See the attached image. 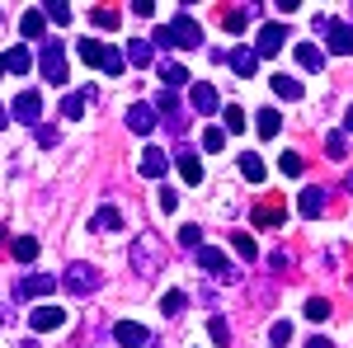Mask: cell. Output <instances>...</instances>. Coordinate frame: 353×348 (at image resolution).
I'll use <instances>...</instances> for the list:
<instances>
[{"mask_svg": "<svg viewBox=\"0 0 353 348\" xmlns=\"http://www.w3.org/2000/svg\"><path fill=\"white\" fill-rule=\"evenodd\" d=\"M38 71H43V81H48V85H66V48H61V43H43V52H38Z\"/></svg>", "mask_w": 353, "mask_h": 348, "instance_id": "obj_2", "label": "cell"}, {"mask_svg": "<svg viewBox=\"0 0 353 348\" xmlns=\"http://www.w3.org/2000/svg\"><path fill=\"white\" fill-rule=\"evenodd\" d=\"M28 66H33V52H28V48H10V52H5V71L28 76Z\"/></svg>", "mask_w": 353, "mask_h": 348, "instance_id": "obj_20", "label": "cell"}, {"mask_svg": "<svg viewBox=\"0 0 353 348\" xmlns=\"http://www.w3.org/2000/svg\"><path fill=\"white\" fill-rule=\"evenodd\" d=\"M10 254H14L19 264H33V259H38V240H33V236H14V240H10Z\"/></svg>", "mask_w": 353, "mask_h": 348, "instance_id": "obj_21", "label": "cell"}, {"mask_svg": "<svg viewBox=\"0 0 353 348\" xmlns=\"http://www.w3.org/2000/svg\"><path fill=\"white\" fill-rule=\"evenodd\" d=\"M179 245H184V249H198V245H203V231H198V226H184V231H179Z\"/></svg>", "mask_w": 353, "mask_h": 348, "instance_id": "obj_42", "label": "cell"}, {"mask_svg": "<svg viewBox=\"0 0 353 348\" xmlns=\"http://www.w3.org/2000/svg\"><path fill=\"white\" fill-rule=\"evenodd\" d=\"M161 81H165V90L174 94L179 85H189V71H184L179 61H161Z\"/></svg>", "mask_w": 353, "mask_h": 348, "instance_id": "obj_19", "label": "cell"}, {"mask_svg": "<svg viewBox=\"0 0 353 348\" xmlns=\"http://www.w3.org/2000/svg\"><path fill=\"white\" fill-rule=\"evenodd\" d=\"M203 146H208V151H221V146H226V132H221V127H208V132H203Z\"/></svg>", "mask_w": 353, "mask_h": 348, "instance_id": "obj_41", "label": "cell"}, {"mask_svg": "<svg viewBox=\"0 0 353 348\" xmlns=\"http://www.w3.org/2000/svg\"><path fill=\"white\" fill-rule=\"evenodd\" d=\"M132 14H141V19H151V14H156V5H151V0H137V5H132Z\"/></svg>", "mask_w": 353, "mask_h": 348, "instance_id": "obj_47", "label": "cell"}, {"mask_svg": "<svg viewBox=\"0 0 353 348\" xmlns=\"http://www.w3.org/2000/svg\"><path fill=\"white\" fill-rule=\"evenodd\" d=\"M297 212L306 216V221H316V216L325 212V188H301V198H297Z\"/></svg>", "mask_w": 353, "mask_h": 348, "instance_id": "obj_11", "label": "cell"}, {"mask_svg": "<svg viewBox=\"0 0 353 348\" xmlns=\"http://www.w3.org/2000/svg\"><path fill=\"white\" fill-rule=\"evenodd\" d=\"M137 170H141L146 179H165V170H170V156H165L161 146H146V151H141V161H137Z\"/></svg>", "mask_w": 353, "mask_h": 348, "instance_id": "obj_8", "label": "cell"}, {"mask_svg": "<svg viewBox=\"0 0 353 348\" xmlns=\"http://www.w3.org/2000/svg\"><path fill=\"white\" fill-rule=\"evenodd\" d=\"M198 268H203V273H231L226 254H221V249H212V245H198Z\"/></svg>", "mask_w": 353, "mask_h": 348, "instance_id": "obj_13", "label": "cell"}, {"mask_svg": "<svg viewBox=\"0 0 353 348\" xmlns=\"http://www.w3.org/2000/svg\"><path fill=\"white\" fill-rule=\"evenodd\" d=\"M52 287H57V273H28V278L14 283V301H33V296L52 292Z\"/></svg>", "mask_w": 353, "mask_h": 348, "instance_id": "obj_4", "label": "cell"}, {"mask_svg": "<svg viewBox=\"0 0 353 348\" xmlns=\"http://www.w3.org/2000/svg\"><path fill=\"white\" fill-rule=\"evenodd\" d=\"M5 123H10V113H5V104H0V127H5Z\"/></svg>", "mask_w": 353, "mask_h": 348, "instance_id": "obj_50", "label": "cell"}, {"mask_svg": "<svg viewBox=\"0 0 353 348\" xmlns=\"http://www.w3.org/2000/svg\"><path fill=\"white\" fill-rule=\"evenodd\" d=\"M165 28H170L174 48H203V28H198V19H193L189 10H179V14H174Z\"/></svg>", "mask_w": 353, "mask_h": 348, "instance_id": "obj_3", "label": "cell"}, {"mask_svg": "<svg viewBox=\"0 0 353 348\" xmlns=\"http://www.w3.org/2000/svg\"><path fill=\"white\" fill-rule=\"evenodd\" d=\"M0 76H5V57H0Z\"/></svg>", "mask_w": 353, "mask_h": 348, "instance_id": "obj_53", "label": "cell"}, {"mask_svg": "<svg viewBox=\"0 0 353 348\" xmlns=\"http://www.w3.org/2000/svg\"><path fill=\"white\" fill-rule=\"evenodd\" d=\"M94 19H99V28H118V24H123V14H118V10H99Z\"/></svg>", "mask_w": 353, "mask_h": 348, "instance_id": "obj_44", "label": "cell"}, {"mask_svg": "<svg viewBox=\"0 0 353 348\" xmlns=\"http://www.w3.org/2000/svg\"><path fill=\"white\" fill-rule=\"evenodd\" d=\"M28 325H33L38 334H48V329H61V325H66V311H57V306H38V311H28Z\"/></svg>", "mask_w": 353, "mask_h": 348, "instance_id": "obj_10", "label": "cell"}, {"mask_svg": "<svg viewBox=\"0 0 353 348\" xmlns=\"http://www.w3.org/2000/svg\"><path fill=\"white\" fill-rule=\"evenodd\" d=\"M283 43H288V28L283 24H264L259 28V48H254V57H278Z\"/></svg>", "mask_w": 353, "mask_h": 348, "instance_id": "obj_7", "label": "cell"}, {"mask_svg": "<svg viewBox=\"0 0 353 348\" xmlns=\"http://www.w3.org/2000/svg\"><path fill=\"white\" fill-rule=\"evenodd\" d=\"M208 334H212V344H217V348L231 344V325H226V316H212V320H208Z\"/></svg>", "mask_w": 353, "mask_h": 348, "instance_id": "obj_29", "label": "cell"}, {"mask_svg": "<svg viewBox=\"0 0 353 348\" xmlns=\"http://www.w3.org/2000/svg\"><path fill=\"white\" fill-rule=\"evenodd\" d=\"M344 127H349V132H353V104H349V118H344Z\"/></svg>", "mask_w": 353, "mask_h": 348, "instance_id": "obj_49", "label": "cell"}, {"mask_svg": "<svg viewBox=\"0 0 353 348\" xmlns=\"http://www.w3.org/2000/svg\"><path fill=\"white\" fill-rule=\"evenodd\" d=\"M43 19H52V24H71V5H61V0L43 5Z\"/></svg>", "mask_w": 353, "mask_h": 348, "instance_id": "obj_32", "label": "cell"}, {"mask_svg": "<svg viewBox=\"0 0 353 348\" xmlns=\"http://www.w3.org/2000/svg\"><path fill=\"white\" fill-rule=\"evenodd\" d=\"M254 127H259V136H278V127H283L278 108H259V113H254Z\"/></svg>", "mask_w": 353, "mask_h": 348, "instance_id": "obj_23", "label": "cell"}, {"mask_svg": "<svg viewBox=\"0 0 353 348\" xmlns=\"http://www.w3.org/2000/svg\"><path fill=\"white\" fill-rule=\"evenodd\" d=\"M5 236H10V231H0V249H5Z\"/></svg>", "mask_w": 353, "mask_h": 348, "instance_id": "obj_52", "label": "cell"}, {"mask_svg": "<svg viewBox=\"0 0 353 348\" xmlns=\"http://www.w3.org/2000/svg\"><path fill=\"white\" fill-rule=\"evenodd\" d=\"M10 118L24 123V127H38V118H43V99H38L33 90H24V94L14 99V108H10Z\"/></svg>", "mask_w": 353, "mask_h": 348, "instance_id": "obj_5", "label": "cell"}, {"mask_svg": "<svg viewBox=\"0 0 353 348\" xmlns=\"http://www.w3.org/2000/svg\"><path fill=\"white\" fill-rule=\"evenodd\" d=\"M292 52H297V66H301V71H325V52H321V48H311V43H297Z\"/></svg>", "mask_w": 353, "mask_h": 348, "instance_id": "obj_15", "label": "cell"}, {"mask_svg": "<svg viewBox=\"0 0 353 348\" xmlns=\"http://www.w3.org/2000/svg\"><path fill=\"white\" fill-rule=\"evenodd\" d=\"M123 61H132V66H151V61H156V48H151L146 38H132L128 52H123Z\"/></svg>", "mask_w": 353, "mask_h": 348, "instance_id": "obj_17", "label": "cell"}, {"mask_svg": "<svg viewBox=\"0 0 353 348\" xmlns=\"http://www.w3.org/2000/svg\"><path fill=\"white\" fill-rule=\"evenodd\" d=\"M161 207H165V212H174V207H179V193H174V188H161Z\"/></svg>", "mask_w": 353, "mask_h": 348, "instance_id": "obj_46", "label": "cell"}, {"mask_svg": "<svg viewBox=\"0 0 353 348\" xmlns=\"http://www.w3.org/2000/svg\"><path fill=\"white\" fill-rule=\"evenodd\" d=\"M301 170H306V161H301L297 151H283V174H292V179H297Z\"/></svg>", "mask_w": 353, "mask_h": 348, "instance_id": "obj_40", "label": "cell"}, {"mask_svg": "<svg viewBox=\"0 0 353 348\" xmlns=\"http://www.w3.org/2000/svg\"><path fill=\"white\" fill-rule=\"evenodd\" d=\"M76 52H81L85 66H99V61H104V43H94V38H81V43H76Z\"/></svg>", "mask_w": 353, "mask_h": 348, "instance_id": "obj_25", "label": "cell"}, {"mask_svg": "<svg viewBox=\"0 0 353 348\" xmlns=\"http://www.w3.org/2000/svg\"><path fill=\"white\" fill-rule=\"evenodd\" d=\"M43 28H48L43 10H28L24 19H19V33H24V38H43Z\"/></svg>", "mask_w": 353, "mask_h": 348, "instance_id": "obj_27", "label": "cell"}, {"mask_svg": "<svg viewBox=\"0 0 353 348\" xmlns=\"http://www.w3.org/2000/svg\"><path fill=\"white\" fill-rule=\"evenodd\" d=\"M241 174L250 179V184H264V174H269V170H264V161H259L254 151H245V156H241Z\"/></svg>", "mask_w": 353, "mask_h": 348, "instance_id": "obj_22", "label": "cell"}, {"mask_svg": "<svg viewBox=\"0 0 353 348\" xmlns=\"http://www.w3.org/2000/svg\"><path fill=\"white\" fill-rule=\"evenodd\" d=\"M161 311H165V316H179V311H184V292H165L161 296Z\"/></svg>", "mask_w": 353, "mask_h": 348, "instance_id": "obj_38", "label": "cell"}, {"mask_svg": "<svg viewBox=\"0 0 353 348\" xmlns=\"http://www.w3.org/2000/svg\"><path fill=\"white\" fill-rule=\"evenodd\" d=\"M57 283H61L71 296H94L104 278H99V268H94V264H71L66 273H57Z\"/></svg>", "mask_w": 353, "mask_h": 348, "instance_id": "obj_1", "label": "cell"}, {"mask_svg": "<svg viewBox=\"0 0 353 348\" xmlns=\"http://www.w3.org/2000/svg\"><path fill=\"white\" fill-rule=\"evenodd\" d=\"M193 108H198L203 118H212V113H217V108H221L217 90H212V85H193Z\"/></svg>", "mask_w": 353, "mask_h": 348, "instance_id": "obj_14", "label": "cell"}, {"mask_svg": "<svg viewBox=\"0 0 353 348\" xmlns=\"http://www.w3.org/2000/svg\"><path fill=\"white\" fill-rule=\"evenodd\" d=\"M273 94H283V99H301V81H297V76H273Z\"/></svg>", "mask_w": 353, "mask_h": 348, "instance_id": "obj_28", "label": "cell"}, {"mask_svg": "<svg viewBox=\"0 0 353 348\" xmlns=\"http://www.w3.org/2000/svg\"><path fill=\"white\" fill-rule=\"evenodd\" d=\"M325 151L334 156V161H344V151H349V141H344V132H330V136H325Z\"/></svg>", "mask_w": 353, "mask_h": 348, "instance_id": "obj_37", "label": "cell"}, {"mask_svg": "<svg viewBox=\"0 0 353 348\" xmlns=\"http://www.w3.org/2000/svg\"><path fill=\"white\" fill-rule=\"evenodd\" d=\"M132 268H137V278H141V283H146V278H156V254H151L141 240L132 245Z\"/></svg>", "mask_w": 353, "mask_h": 348, "instance_id": "obj_16", "label": "cell"}, {"mask_svg": "<svg viewBox=\"0 0 353 348\" xmlns=\"http://www.w3.org/2000/svg\"><path fill=\"white\" fill-rule=\"evenodd\" d=\"M226 61L236 66V76H245V81H250V76L259 71V57H254V52H245V48H241V52H231V57H226Z\"/></svg>", "mask_w": 353, "mask_h": 348, "instance_id": "obj_24", "label": "cell"}, {"mask_svg": "<svg viewBox=\"0 0 353 348\" xmlns=\"http://www.w3.org/2000/svg\"><path fill=\"white\" fill-rule=\"evenodd\" d=\"M221 118H226V127H231V132H245V113L236 104H226L221 108Z\"/></svg>", "mask_w": 353, "mask_h": 348, "instance_id": "obj_36", "label": "cell"}, {"mask_svg": "<svg viewBox=\"0 0 353 348\" xmlns=\"http://www.w3.org/2000/svg\"><path fill=\"white\" fill-rule=\"evenodd\" d=\"M128 127H132L137 136H146L151 127H156V108H151V104H132V108H128Z\"/></svg>", "mask_w": 353, "mask_h": 348, "instance_id": "obj_12", "label": "cell"}, {"mask_svg": "<svg viewBox=\"0 0 353 348\" xmlns=\"http://www.w3.org/2000/svg\"><path fill=\"white\" fill-rule=\"evenodd\" d=\"M269 339H273L278 348H283L288 339H292V325H288V320H273V325H269Z\"/></svg>", "mask_w": 353, "mask_h": 348, "instance_id": "obj_39", "label": "cell"}, {"mask_svg": "<svg viewBox=\"0 0 353 348\" xmlns=\"http://www.w3.org/2000/svg\"><path fill=\"white\" fill-rule=\"evenodd\" d=\"M306 348H334V344H330V339H321V334H316V339H306Z\"/></svg>", "mask_w": 353, "mask_h": 348, "instance_id": "obj_48", "label": "cell"}, {"mask_svg": "<svg viewBox=\"0 0 353 348\" xmlns=\"http://www.w3.org/2000/svg\"><path fill=\"white\" fill-rule=\"evenodd\" d=\"M113 339L123 348H146L151 344V329H141V325H132V320H118L113 325Z\"/></svg>", "mask_w": 353, "mask_h": 348, "instance_id": "obj_9", "label": "cell"}, {"mask_svg": "<svg viewBox=\"0 0 353 348\" xmlns=\"http://www.w3.org/2000/svg\"><path fill=\"white\" fill-rule=\"evenodd\" d=\"M81 113H85V94H66V99H61V118H71V123H76Z\"/></svg>", "mask_w": 353, "mask_h": 348, "instance_id": "obj_33", "label": "cell"}, {"mask_svg": "<svg viewBox=\"0 0 353 348\" xmlns=\"http://www.w3.org/2000/svg\"><path fill=\"white\" fill-rule=\"evenodd\" d=\"M236 254H245V264H250V259H254V254H259V249H254V240H250V236H236Z\"/></svg>", "mask_w": 353, "mask_h": 348, "instance_id": "obj_43", "label": "cell"}, {"mask_svg": "<svg viewBox=\"0 0 353 348\" xmlns=\"http://www.w3.org/2000/svg\"><path fill=\"white\" fill-rule=\"evenodd\" d=\"M283 207H259V212H254V226H283Z\"/></svg>", "mask_w": 353, "mask_h": 348, "instance_id": "obj_34", "label": "cell"}, {"mask_svg": "<svg viewBox=\"0 0 353 348\" xmlns=\"http://www.w3.org/2000/svg\"><path fill=\"white\" fill-rule=\"evenodd\" d=\"M250 14H254V5H245V10H231L221 24H226V33H245V24H250Z\"/></svg>", "mask_w": 353, "mask_h": 348, "instance_id": "obj_30", "label": "cell"}, {"mask_svg": "<svg viewBox=\"0 0 353 348\" xmlns=\"http://www.w3.org/2000/svg\"><path fill=\"white\" fill-rule=\"evenodd\" d=\"M123 66H128V61H123V52H118V48H104V61H99V71H104V76H123Z\"/></svg>", "mask_w": 353, "mask_h": 348, "instance_id": "obj_31", "label": "cell"}, {"mask_svg": "<svg viewBox=\"0 0 353 348\" xmlns=\"http://www.w3.org/2000/svg\"><path fill=\"white\" fill-rule=\"evenodd\" d=\"M90 226H94V231H123V216H118V207H99Z\"/></svg>", "mask_w": 353, "mask_h": 348, "instance_id": "obj_26", "label": "cell"}, {"mask_svg": "<svg viewBox=\"0 0 353 348\" xmlns=\"http://www.w3.org/2000/svg\"><path fill=\"white\" fill-rule=\"evenodd\" d=\"M330 316V301L325 296H311V301H306V320H325Z\"/></svg>", "mask_w": 353, "mask_h": 348, "instance_id": "obj_35", "label": "cell"}, {"mask_svg": "<svg viewBox=\"0 0 353 348\" xmlns=\"http://www.w3.org/2000/svg\"><path fill=\"white\" fill-rule=\"evenodd\" d=\"M269 264L278 268V273H283V268H292V254H288V249H273V254H269Z\"/></svg>", "mask_w": 353, "mask_h": 348, "instance_id": "obj_45", "label": "cell"}, {"mask_svg": "<svg viewBox=\"0 0 353 348\" xmlns=\"http://www.w3.org/2000/svg\"><path fill=\"white\" fill-rule=\"evenodd\" d=\"M325 43H330V52L349 57V52H353V24H344V19H330V24H325Z\"/></svg>", "mask_w": 353, "mask_h": 348, "instance_id": "obj_6", "label": "cell"}, {"mask_svg": "<svg viewBox=\"0 0 353 348\" xmlns=\"http://www.w3.org/2000/svg\"><path fill=\"white\" fill-rule=\"evenodd\" d=\"M344 188H349V193H353V174H349V179H344Z\"/></svg>", "mask_w": 353, "mask_h": 348, "instance_id": "obj_51", "label": "cell"}, {"mask_svg": "<svg viewBox=\"0 0 353 348\" xmlns=\"http://www.w3.org/2000/svg\"><path fill=\"white\" fill-rule=\"evenodd\" d=\"M174 165H179V179H184V184H203V161H198L193 151L174 156Z\"/></svg>", "mask_w": 353, "mask_h": 348, "instance_id": "obj_18", "label": "cell"}]
</instances>
